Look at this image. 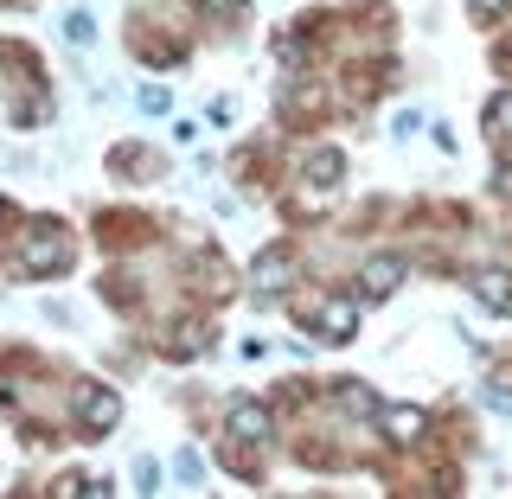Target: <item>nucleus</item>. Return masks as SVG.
<instances>
[{"mask_svg": "<svg viewBox=\"0 0 512 499\" xmlns=\"http://www.w3.org/2000/svg\"><path fill=\"white\" fill-rule=\"evenodd\" d=\"M20 256H26V276H58V269H71V237H64V224H32Z\"/></svg>", "mask_w": 512, "mask_h": 499, "instance_id": "obj_1", "label": "nucleus"}, {"mask_svg": "<svg viewBox=\"0 0 512 499\" xmlns=\"http://www.w3.org/2000/svg\"><path fill=\"white\" fill-rule=\"evenodd\" d=\"M77 423H84V436H109L122 423V397L109 384H77Z\"/></svg>", "mask_w": 512, "mask_h": 499, "instance_id": "obj_2", "label": "nucleus"}, {"mask_svg": "<svg viewBox=\"0 0 512 499\" xmlns=\"http://www.w3.org/2000/svg\"><path fill=\"white\" fill-rule=\"evenodd\" d=\"M308 320L320 327V340L346 346L352 333H359V301H352V295H327V301H320V308H308Z\"/></svg>", "mask_w": 512, "mask_h": 499, "instance_id": "obj_3", "label": "nucleus"}, {"mask_svg": "<svg viewBox=\"0 0 512 499\" xmlns=\"http://www.w3.org/2000/svg\"><path fill=\"white\" fill-rule=\"evenodd\" d=\"M468 288H474V301L487 314H512V276H506V269H480Z\"/></svg>", "mask_w": 512, "mask_h": 499, "instance_id": "obj_4", "label": "nucleus"}, {"mask_svg": "<svg viewBox=\"0 0 512 499\" xmlns=\"http://www.w3.org/2000/svg\"><path fill=\"white\" fill-rule=\"evenodd\" d=\"M224 429H231L237 442H263V436H269V410H263V404H250V397H237L231 416H224Z\"/></svg>", "mask_w": 512, "mask_h": 499, "instance_id": "obj_5", "label": "nucleus"}, {"mask_svg": "<svg viewBox=\"0 0 512 499\" xmlns=\"http://www.w3.org/2000/svg\"><path fill=\"white\" fill-rule=\"evenodd\" d=\"M397 282H404V256H372V263H365V276H359V288L372 301H384Z\"/></svg>", "mask_w": 512, "mask_h": 499, "instance_id": "obj_6", "label": "nucleus"}, {"mask_svg": "<svg viewBox=\"0 0 512 499\" xmlns=\"http://www.w3.org/2000/svg\"><path fill=\"white\" fill-rule=\"evenodd\" d=\"M288 276H295V250H288V244L256 256V288H288Z\"/></svg>", "mask_w": 512, "mask_h": 499, "instance_id": "obj_7", "label": "nucleus"}, {"mask_svg": "<svg viewBox=\"0 0 512 499\" xmlns=\"http://www.w3.org/2000/svg\"><path fill=\"white\" fill-rule=\"evenodd\" d=\"M384 436H391L397 448H410L416 436H423V410H416V404H397V410H384Z\"/></svg>", "mask_w": 512, "mask_h": 499, "instance_id": "obj_8", "label": "nucleus"}, {"mask_svg": "<svg viewBox=\"0 0 512 499\" xmlns=\"http://www.w3.org/2000/svg\"><path fill=\"white\" fill-rule=\"evenodd\" d=\"M340 167H346L340 148H314V154H308V180H314L320 192H327V186H340Z\"/></svg>", "mask_w": 512, "mask_h": 499, "instance_id": "obj_9", "label": "nucleus"}, {"mask_svg": "<svg viewBox=\"0 0 512 499\" xmlns=\"http://www.w3.org/2000/svg\"><path fill=\"white\" fill-rule=\"evenodd\" d=\"M487 128H493V141H512V90H500L487 103Z\"/></svg>", "mask_w": 512, "mask_h": 499, "instance_id": "obj_10", "label": "nucleus"}, {"mask_svg": "<svg viewBox=\"0 0 512 499\" xmlns=\"http://www.w3.org/2000/svg\"><path fill=\"white\" fill-rule=\"evenodd\" d=\"M199 346H205V327H192V320H186V327H173V340H167L173 359H192Z\"/></svg>", "mask_w": 512, "mask_h": 499, "instance_id": "obj_11", "label": "nucleus"}, {"mask_svg": "<svg viewBox=\"0 0 512 499\" xmlns=\"http://www.w3.org/2000/svg\"><path fill=\"white\" fill-rule=\"evenodd\" d=\"M340 404H346L352 416H378V397L365 391V384H340Z\"/></svg>", "mask_w": 512, "mask_h": 499, "instance_id": "obj_12", "label": "nucleus"}, {"mask_svg": "<svg viewBox=\"0 0 512 499\" xmlns=\"http://www.w3.org/2000/svg\"><path fill=\"white\" fill-rule=\"evenodd\" d=\"M90 13H71V20H64V39H71V45H90Z\"/></svg>", "mask_w": 512, "mask_h": 499, "instance_id": "obj_13", "label": "nucleus"}, {"mask_svg": "<svg viewBox=\"0 0 512 499\" xmlns=\"http://www.w3.org/2000/svg\"><path fill=\"white\" fill-rule=\"evenodd\" d=\"M173 468H180V480H199V474H205V461H199V448H180V461H173Z\"/></svg>", "mask_w": 512, "mask_h": 499, "instance_id": "obj_14", "label": "nucleus"}, {"mask_svg": "<svg viewBox=\"0 0 512 499\" xmlns=\"http://www.w3.org/2000/svg\"><path fill=\"white\" fill-rule=\"evenodd\" d=\"M135 103L148 109V116H160V109H167V90H160V84H141V96H135Z\"/></svg>", "mask_w": 512, "mask_h": 499, "instance_id": "obj_15", "label": "nucleus"}, {"mask_svg": "<svg viewBox=\"0 0 512 499\" xmlns=\"http://www.w3.org/2000/svg\"><path fill=\"white\" fill-rule=\"evenodd\" d=\"M506 384H512V378H487V404H493V410H512V391H506Z\"/></svg>", "mask_w": 512, "mask_h": 499, "instance_id": "obj_16", "label": "nucleus"}, {"mask_svg": "<svg viewBox=\"0 0 512 499\" xmlns=\"http://www.w3.org/2000/svg\"><path fill=\"white\" fill-rule=\"evenodd\" d=\"M468 13H474V20H500L506 0H468Z\"/></svg>", "mask_w": 512, "mask_h": 499, "instance_id": "obj_17", "label": "nucleus"}, {"mask_svg": "<svg viewBox=\"0 0 512 499\" xmlns=\"http://www.w3.org/2000/svg\"><path fill=\"white\" fill-rule=\"evenodd\" d=\"M135 480H141V493H154V487H160V468H154V461H141Z\"/></svg>", "mask_w": 512, "mask_h": 499, "instance_id": "obj_18", "label": "nucleus"}, {"mask_svg": "<svg viewBox=\"0 0 512 499\" xmlns=\"http://www.w3.org/2000/svg\"><path fill=\"white\" fill-rule=\"evenodd\" d=\"M212 13H244V0H205Z\"/></svg>", "mask_w": 512, "mask_h": 499, "instance_id": "obj_19", "label": "nucleus"}]
</instances>
